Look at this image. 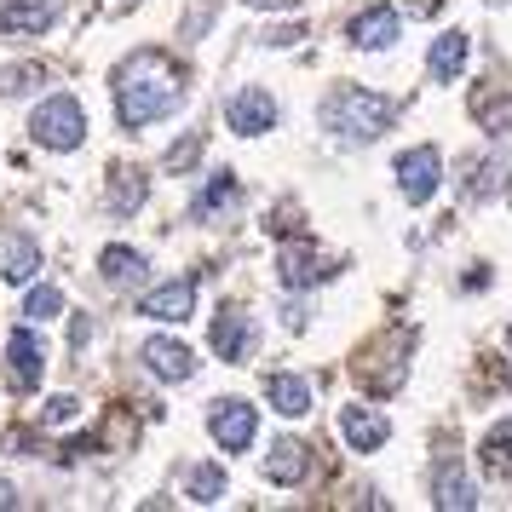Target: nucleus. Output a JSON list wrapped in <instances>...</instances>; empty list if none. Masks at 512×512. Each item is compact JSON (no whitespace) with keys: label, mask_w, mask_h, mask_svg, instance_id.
I'll return each mask as SVG.
<instances>
[{"label":"nucleus","mask_w":512,"mask_h":512,"mask_svg":"<svg viewBox=\"0 0 512 512\" xmlns=\"http://www.w3.org/2000/svg\"><path fill=\"white\" fill-rule=\"evenodd\" d=\"M0 507H18V489L6 484V478H0Z\"/></svg>","instance_id":"nucleus-30"},{"label":"nucleus","mask_w":512,"mask_h":512,"mask_svg":"<svg viewBox=\"0 0 512 512\" xmlns=\"http://www.w3.org/2000/svg\"><path fill=\"white\" fill-rule=\"evenodd\" d=\"M265 397H271V409H277V415H288V420L311 415V403H317L305 374H271V380H265Z\"/></svg>","instance_id":"nucleus-18"},{"label":"nucleus","mask_w":512,"mask_h":512,"mask_svg":"<svg viewBox=\"0 0 512 512\" xmlns=\"http://www.w3.org/2000/svg\"><path fill=\"white\" fill-rule=\"evenodd\" d=\"M24 317H29V323H52V317H64V288H52V282H41V288H29Z\"/></svg>","instance_id":"nucleus-26"},{"label":"nucleus","mask_w":512,"mask_h":512,"mask_svg":"<svg viewBox=\"0 0 512 512\" xmlns=\"http://www.w3.org/2000/svg\"><path fill=\"white\" fill-rule=\"evenodd\" d=\"M225 127L242 133V139H265L277 127V98L265 93V87H236L225 98Z\"/></svg>","instance_id":"nucleus-6"},{"label":"nucleus","mask_w":512,"mask_h":512,"mask_svg":"<svg viewBox=\"0 0 512 512\" xmlns=\"http://www.w3.org/2000/svg\"><path fill=\"white\" fill-rule=\"evenodd\" d=\"M144 173L139 167H116V173H110V213H116V219H133V213L144 208Z\"/></svg>","instance_id":"nucleus-21"},{"label":"nucleus","mask_w":512,"mask_h":512,"mask_svg":"<svg viewBox=\"0 0 512 512\" xmlns=\"http://www.w3.org/2000/svg\"><path fill=\"white\" fill-rule=\"evenodd\" d=\"M98 277L110 282V288H139V282L150 277V259H144L139 248H127V242H116V248L98 254Z\"/></svg>","instance_id":"nucleus-16"},{"label":"nucleus","mask_w":512,"mask_h":512,"mask_svg":"<svg viewBox=\"0 0 512 512\" xmlns=\"http://www.w3.org/2000/svg\"><path fill=\"white\" fill-rule=\"evenodd\" d=\"M340 438L357 455H374V449H386V438H392V420L380 415V409H369V403H346L340 409Z\"/></svg>","instance_id":"nucleus-11"},{"label":"nucleus","mask_w":512,"mask_h":512,"mask_svg":"<svg viewBox=\"0 0 512 512\" xmlns=\"http://www.w3.org/2000/svg\"><path fill=\"white\" fill-rule=\"evenodd\" d=\"M305 466H311V449H305L300 438H282V443H271V455H265V478H271V484H300Z\"/></svg>","instance_id":"nucleus-19"},{"label":"nucleus","mask_w":512,"mask_h":512,"mask_svg":"<svg viewBox=\"0 0 512 512\" xmlns=\"http://www.w3.org/2000/svg\"><path fill=\"white\" fill-rule=\"evenodd\" d=\"M139 311H144V317H156V323H185V317H196V282L179 277V282H162V288H150Z\"/></svg>","instance_id":"nucleus-14"},{"label":"nucleus","mask_w":512,"mask_h":512,"mask_svg":"<svg viewBox=\"0 0 512 512\" xmlns=\"http://www.w3.org/2000/svg\"><path fill=\"white\" fill-rule=\"evenodd\" d=\"M185 495L196 501V507H213V501L225 495V472H219V466H190V478H185Z\"/></svg>","instance_id":"nucleus-23"},{"label":"nucleus","mask_w":512,"mask_h":512,"mask_svg":"<svg viewBox=\"0 0 512 512\" xmlns=\"http://www.w3.org/2000/svg\"><path fill=\"white\" fill-rule=\"evenodd\" d=\"M466 52H472L466 29H443L438 41H432V52H426V70H432V81H461Z\"/></svg>","instance_id":"nucleus-17"},{"label":"nucleus","mask_w":512,"mask_h":512,"mask_svg":"<svg viewBox=\"0 0 512 512\" xmlns=\"http://www.w3.org/2000/svg\"><path fill=\"white\" fill-rule=\"evenodd\" d=\"M41 271V248L29 236H0V277L6 282H35Z\"/></svg>","instance_id":"nucleus-20"},{"label":"nucleus","mask_w":512,"mask_h":512,"mask_svg":"<svg viewBox=\"0 0 512 512\" xmlns=\"http://www.w3.org/2000/svg\"><path fill=\"white\" fill-rule=\"evenodd\" d=\"M81 420V397H47V409H41V426H75Z\"/></svg>","instance_id":"nucleus-27"},{"label":"nucleus","mask_w":512,"mask_h":512,"mask_svg":"<svg viewBox=\"0 0 512 512\" xmlns=\"http://www.w3.org/2000/svg\"><path fill=\"white\" fill-rule=\"evenodd\" d=\"M242 6H254V12H294L300 0H242Z\"/></svg>","instance_id":"nucleus-29"},{"label":"nucleus","mask_w":512,"mask_h":512,"mask_svg":"<svg viewBox=\"0 0 512 512\" xmlns=\"http://www.w3.org/2000/svg\"><path fill=\"white\" fill-rule=\"evenodd\" d=\"M41 374H47V346H41L35 328H18V334L6 340V380H12L18 392H35Z\"/></svg>","instance_id":"nucleus-10"},{"label":"nucleus","mask_w":512,"mask_h":512,"mask_svg":"<svg viewBox=\"0 0 512 512\" xmlns=\"http://www.w3.org/2000/svg\"><path fill=\"white\" fill-rule=\"evenodd\" d=\"M144 369L156 374V380H167V386H185L190 374H196V351L185 346V340H162V334H156V340H144Z\"/></svg>","instance_id":"nucleus-13"},{"label":"nucleus","mask_w":512,"mask_h":512,"mask_svg":"<svg viewBox=\"0 0 512 512\" xmlns=\"http://www.w3.org/2000/svg\"><path fill=\"white\" fill-rule=\"evenodd\" d=\"M397 29H403L397 6H369V12H357L346 24V41L357 52H386V47H397Z\"/></svg>","instance_id":"nucleus-12"},{"label":"nucleus","mask_w":512,"mask_h":512,"mask_svg":"<svg viewBox=\"0 0 512 512\" xmlns=\"http://www.w3.org/2000/svg\"><path fill=\"white\" fill-rule=\"evenodd\" d=\"M29 139L41 144V150H58V156H70L87 144V110H81V98L70 93H52L35 104V116H29Z\"/></svg>","instance_id":"nucleus-3"},{"label":"nucleus","mask_w":512,"mask_h":512,"mask_svg":"<svg viewBox=\"0 0 512 512\" xmlns=\"http://www.w3.org/2000/svg\"><path fill=\"white\" fill-rule=\"evenodd\" d=\"M196 150H202V139H185L179 150H173V156H167V173H179V167H185L190 156H196Z\"/></svg>","instance_id":"nucleus-28"},{"label":"nucleus","mask_w":512,"mask_h":512,"mask_svg":"<svg viewBox=\"0 0 512 512\" xmlns=\"http://www.w3.org/2000/svg\"><path fill=\"white\" fill-rule=\"evenodd\" d=\"M64 12V0H6L0 6V41H29V35H47Z\"/></svg>","instance_id":"nucleus-9"},{"label":"nucleus","mask_w":512,"mask_h":512,"mask_svg":"<svg viewBox=\"0 0 512 512\" xmlns=\"http://www.w3.org/2000/svg\"><path fill=\"white\" fill-rule=\"evenodd\" d=\"M208 432L219 449H231V455H248V443L259 438V409L248 397H219L208 409Z\"/></svg>","instance_id":"nucleus-4"},{"label":"nucleus","mask_w":512,"mask_h":512,"mask_svg":"<svg viewBox=\"0 0 512 512\" xmlns=\"http://www.w3.org/2000/svg\"><path fill=\"white\" fill-rule=\"evenodd\" d=\"M277 271H282V282H288V288H323V282L340 277V259L323 254L317 242H288Z\"/></svg>","instance_id":"nucleus-7"},{"label":"nucleus","mask_w":512,"mask_h":512,"mask_svg":"<svg viewBox=\"0 0 512 512\" xmlns=\"http://www.w3.org/2000/svg\"><path fill=\"white\" fill-rule=\"evenodd\" d=\"M392 98L369 93V87H334V93L323 98V127L328 139H340L346 150H363V144H374L386 127H392Z\"/></svg>","instance_id":"nucleus-2"},{"label":"nucleus","mask_w":512,"mask_h":512,"mask_svg":"<svg viewBox=\"0 0 512 512\" xmlns=\"http://www.w3.org/2000/svg\"><path fill=\"white\" fill-rule=\"evenodd\" d=\"M110 87H116V116L127 133H144L150 121L173 116L179 104H185V81L179 70L167 64L162 52H133V58H121L116 75H110Z\"/></svg>","instance_id":"nucleus-1"},{"label":"nucleus","mask_w":512,"mask_h":512,"mask_svg":"<svg viewBox=\"0 0 512 512\" xmlns=\"http://www.w3.org/2000/svg\"><path fill=\"white\" fill-rule=\"evenodd\" d=\"M259 351V323L242 311V305H225L219 317H213V357H225V363H248Z\"/></svg>","instance_id":"nucleus-8"},{"label":"nucleus","mask_w":512,"mask_h":512,"mask_svg":"<svg viewBox=\"0 0 512 512\" xmlns=\"http://www.w3.org/2000/svg\"><path fill=\"white\" fill-rule=\"evenodd\" d=\"M432 507H443V512L478 507V484L466 478L461 461H438V472H432Z\"/></svg>","instance_id":"nucleus-15"},{"label":"nucleus","mask_w":512,"mask_h":512,"mask_svg":"<svg viewBox=\"0 0 512 512\" xmlns=\"http://www.w3.org/2000/svg\"><path fill=\"white\" fill-rule=\"evenodd\" d=\"M392 173H397V190H403V202H432L438 196V185H443V156L432 150V144H415V150H403L392 162Z\"/></svg>","instance_id":"nucleus-5"},{"label":"nucleus","mask_w":512,"mask_h":512,"mask_svg":"<svg viewBox=\"0 0 512 512\" xmlns=\"http://www.w3.org/2000/svg\"><path fill=\"white\" fill-rule=\"evenodd\" d=\"M478 461H484L495 478H507V472H512V415L495 420V426L484 432V443H478Z\"/></svg>","instance_id":"nucleus-22"},{"label":"nucleus","mask_w":512,"mask_h":512,"mask_svg":"<svg viewBox=\"0 0 512 512\" xmlns=\"http://www.w3.org/2000/svg\"><path fill=\"white\" fill-rule=\"evenodd\" d=\"M507 340H512V328H507Z\"/></svg>","instance_id":"nucleus-31"},{"label":"nucleus","mask_w":512,"mask_h":512,"mask_svg":"<svg viewBox=\"0 0 512 512\" xmlns=\"http://www.w3.org/2000/svg\"><path fill=\"white\" fill-rule=\"evenodd\" d=\"M236 196H242V185H236V173H213V185L202 190V196H196V213H202V219H213L219 208H231Z\"/></svg>","instance_id":"nucleus-25"},{"label":"nucleus","mask_w":512,"mask_h":512,"mask_svg":"<svg viewBox=\"0 0 512 512\" xmlns=\"http://www.w3.org/2000/svg\"><path fill=\"white\" fill-rule=\"evenodd\" d=\"M41 81H47L41 64H6V70H0V98H29Z\"/></svg>","instance_id":"nucleus-24"}]
</instances>
